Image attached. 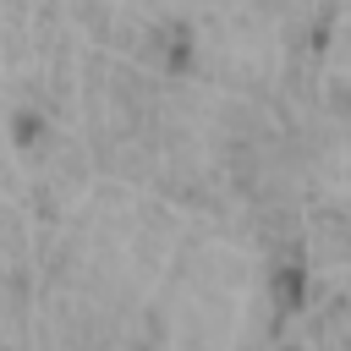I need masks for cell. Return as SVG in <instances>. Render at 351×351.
Wrapping results in <instances>:
<instances>
[{
    "label": "cell",
    "instance_id": "obj_1",
    "mask_svg": "<svg viewBox=\"0 0 351 351\" xmlns=\"http://www.w3.org/2000/svg\"><path fill=\"white\" fill-rule=\"evenodd\" d=\"M33 137H38V121L22 115V121H16V143H33Z\"/></svg>",
    "mask_w": 351,
    "mask_h": 351
}]
</instances>
